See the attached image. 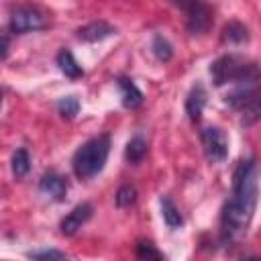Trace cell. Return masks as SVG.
I'll use <instances>...</instances> for the list:
<instances>
[{"label": "cell", "mask_w": 261, "mask_h": 261, "mask_svg": "<svg viewBox=\"0 0 261 261\" xmlns=\"http://www.w3.org/2000/svg\"><path fill=\"white\" fill-rule=\"evenodd\" d=\"M257 206V163L241 161L232 177V196L222 208V241L232 243L247 232Z\"/></svg>", "instance_id": "6da1fadb"}, {"label": "cell", "mask_w": 261, "mask_h": 261, "mask_svg": "<svg viewBox=\"0 0 261 261\" xmlns=\"http://www.w3.org/2000/svg\"><path fill=\"white\" fill-rule=\"evenodd\" d=\"M110 153V137L108 135H98L90 141H86L73 155V171L80 179H90L98 175L108 159Z\"/></svg>", "instance_id": "7a4b0ae2"}, {"label": "cell", "mask_w": 261, "mask_h": 261, "mask_svg": "<svg viewBox=\"0 0 261 261\" xmlns=\"http://www.w3.org/2000/svg\"><path fill=\"white\" fill-rule=\"evenodd\" d=\"M210 75L216 86H222L226 82L255 84L259 80V69L253 61H245L237 55H222L210 65Z\"/></svg>", "instance_id": "3957f363"}, {"label": "cell", "mask_w": 261, "mask_h": 261, "mask_svg": "<svg viewBox=\"0 0 261 261\" xmlns=\"http://www.w3.org/2000/svg\"><path fill=\"white\" fill-rule=\"evenodd\" d=\"M186 14V24L192 35H202L212 24V10L200 0H173Z\"/></svg>", "instance_id": "277c9868"}, {"label": "cell", "mask_w": 261, "mask_h": 261, "mask_svg": "<svg viewBox=\"0 0 261 261\" xmlns=\"http://www.w3.org/2000/svg\"><path fill=\"white\" fill-rule=\"evenodd\" d=\"M200 139H202L204 155H206V159L210 163H220V161L226 159V155H228V139H226L222 128L208 126V128L202 130Z\"/></svg>", "instance_id": "5b68a950"}, {"label": "cell", "mask_w": 261, "mask_h": 261, "mask_svg": "<svg viewBox=\"0 0 261 261\" xmlns=\"http://www.w3.org/2000/svg\"><path fill=\"white\" fill-rule=\"evenodd\" d=\"M45 27H47L45 14L35 6H20L10 16V31L16 33V35L39 31V29H45Z\"/></svg>", "instance_id": "8992f818"}, {"label": "cell", "mask_w": 261, "mask_h": 261, "mask_svg": "<svg viewBox=\"0 0 261 261\" xmlns=\"http://www.w3.org/2000/svg\"><path fill=\"white\" fill-rule=\"evenodd\" d=\"M92 212H94V208H92V204H88V202H82V204H77L63 220H61V224H59V228H61V234H65V237H73L88 220H90V216H92Z\"/></svg>", "instance_id": "52a82bcc"}, {"label": "cell", "mask_w": 261, "mask_h": 261, "mask_svg": "<svg viewBox=\"0 0 261 261\" xmlns=\"http://www.w3.org/2000/svg\"><path fill=\"white\" fill-rule=\"evenodd\" d=\"M39 190H41L47 198H51V200H55V202H61V200H65V194H67V179H65L63 175L55 173V171H49V173H45V175L41 177Z\"/></svg>", "instance_id": "ba28073f"}, {"label": "cell", "mask_w": 261, "mask_h": 261, "mask_svg": "<svg viewBox=\"0 0 261 261\" xmlns=\"http://www.w3.org/2000/svg\"><path fill=\"white\" fill-rule=\"evenodd\" d=\"M77 39L80 41H86V43H98V41H104L108 39L110 35L116 33V29L106 22V20H94V22H88L84 27H80L77 31Z\"/></svg>", "instance_id": "9c48e42d"}, {"label": "cell", "mask_w": 261, "mask_h": 261, "mask_svg": "<svg viewBox=\"0 0 261 261\" xmlns=\"http://www.w3.org/2000/svg\"><path fill=\"white\" fill-rule=\"evenodd\" d=\"M206 98H208V94H206L204 86L196 84V86L190 90V94H188V98H186V112H188L190 120H194V122L200 120V116H202V112H204V106H206Z\"/></svg>", "instance_id": "30bf717a"}, {"label": "cell", "mask_w": 261, "mask_h": 261, "mask_svg": "<svg viewBox=\"0 0 261 261\" xmlns=\"http://www.w3.org/2000/svg\"><path fill=\"white\" fill-rule=\"evenodd\" d=\"M118 88L122 94V106L124 108H137L143 104V92L135 86L133 80L128 77H118Z\"/></svg>", "instance_id": "8fae6325"}, {"label": "cell", "mask_w": 261, "mask_h": 261, "mask_svg": "<svg viewBox=\"0 0 261 261\" xmlns=\"http://www.w3.org/2000/svg\"><path fill=\"white\" fill-rule=\"evenodd\" d=\"M57 65H59V69H61L67 77H71V80H75V77H82V75H84L82 65L75 61L73 53H71V51H67V49L59 51V55H57Z\"/></svg>", "instance_id": "7c38bea8"}, {"label": "cell", "mask_w": 261, "mask_h": 261, "mask_svg": "<svg viewBox=\"0 0 261 261\" xmlns=\"http://www.w3.org/2000/svg\"><path fill=\"white\" fill-rule=\"evenodd\" d=\"M222 41L224 43H232V45H241V43H247L249 41V29L243 24V22H228L224 29H222Z\"/></svg>", "instance_id": "4fadbf2b"}, {"label": "cell", "mask_w": 261, "mask_h": 261, "mask_svg": "<svg viewBox=\"0 0 261 261\" xmlns=\"http://www.w3.org/2000/svg\"><path fill=\"white\" fill-rule=\"evenodd\" d=\"M147 141L143 139V137H133L130 141H128V145H126V151H124V157H126V161L128 163H141L145 157H147Z\"/></svg>", "instance_id": "5bb4252c"}, {"label": "cell", "mask_w": 261, "mask_h": 261, "mask_svg": "<svg viewBox=\"0 0 261 261\" xmlns=\"http://www.w3.org/2000/svg\"><path fill=\"white\" fill-rule=\"evenodd\" d=\"M161 214H163V220H165V224H167L169 228H177V226L184 224L181 212L177 210V206H175V204L171 202V198H167V196L161 198Z\"/></svg>", "instance_id": "9a60e30c"}, {"label": "cell", "mask_w": 261, "mask_h": 261, "mask_svg": "<svg viewBox=\"0 0 261 261\" xmlns=\"http://www.w3.org/2000/svg\"><path fill=\"white\" fill-rule=\"evenodd\" d=\"M10 167H12V173L14 177H24L31 169V157H29V151L27 149H16L12 153V159H10Z\"/></svg>", "instance_id": "2e32d148"}, {"label": "cell", "mask_w": 261, "mask_h": 261, "mask_svg": "<svg viewBox=\"0 0 261 261\" xmlns=\"http://www.w3.org/2000/svg\"><path fill=\"white\" fill-rule=\"evenodd\" d=\"M151 51H153V55H155L159 61H163V63L173 57V47L169 45V41H167L163 35H155V37H153Z\"/></svg>", "instance_id": "e0dca14e"}, {"label": "cell", "mask_w": 261, "mask_h": 261, "mask_svg": "<svg viewBox=\"0 0 261 261\" xmlns=\"http://www.w3.org/2000/svg\"><path fill=\"white\" fill-rule=\"evenodd\" d=\"M241 112H243V126H251V124H255L257 120H259V114H261V100H259V96H255V98H251L243 108H241Z\"/></svg>", "instance_id": "ac0fdd59"}, {"label": "cell", "mask_w": 261, "mask_h": 261, "mask_svg": "<svg viewBox=\"0 0 261 261\" xmlns=\"http://www.w3.org/2000/svg\"><path fill=\"white\" fill-rule=\"evenodd\" d=\"M57 110H59V114L63 116V118H75V114L80 112V100L75 98V96H63V98H59V102H57Z\"/></svg>", "instance_id": "d6986e66"}, {"label": "cell", "mask_w": 261, "mask_h": 261, "mask_svg": "<svg viewBox=\"0 0 261 261\" xmlns=\"http://www.w3.org/2000/svg\"><path fill=\"white\" fill-rule=\"evenodd\" d=\"M135 200H137V188L130 186V184L120 186L118 192H116V196H114V202H116L118 208H128V206L135 204Z\"/></svg>", "instance_id": "ffe728a7"}, {"label": "cell", "mask_w": 261, "mask_h": 261, "mask_svg": "<svg viewBox=\"0 0 261 261\" xmlns=\"http://www.w3.org/2000/svg\"><path fill=\"white\" fill-rule=\"evenodd\" d=\"M137 257H141V259H161L163 255L155 249V245L151 241H139L137 243Z\"/></svg>", "instance_id": "44dd1931"}, {"label": "cell", "mask_w": 261, "mask_h": 261, "mask_svg": "<svg viewBox=\"0 0 261 261\" xmlns=\"http://www.w3.org/2000/svg\"><path fill=\"white\" fill-rule=\"evenodd\" d=\"M31 259H65V253L55 251V249H45V251H31Z\"/></svg>", "instance_id": "7402d4cb"}, {"label": "cell", "mask_w": 261, "mask_h": 261, "mask_svg": "<svg viewBox=\"0 0 261 261\" xmlns=\"http://www.w3.org/2000/svg\"><path fill=\"white\" fill-rule=\"evenodd\" d=\"M8 49H10V37L0 35V59H4L8 55Z\"/></svg>", "instance_id": "603a6c76"}, {"label": "cell", "mask_w": 261, "mask_h": 261, "mask_svg": "<svg viewBox=\"0 0 261 261\" xmlns=\"http://www.w3.org/2000/svg\"><path fill=\"white\" fill-rule=\"evenodd\" d=\"M0 106H2V92H0Z\"/></svg>", "instance_id": "cb8c5ba5"}]
</instances>
